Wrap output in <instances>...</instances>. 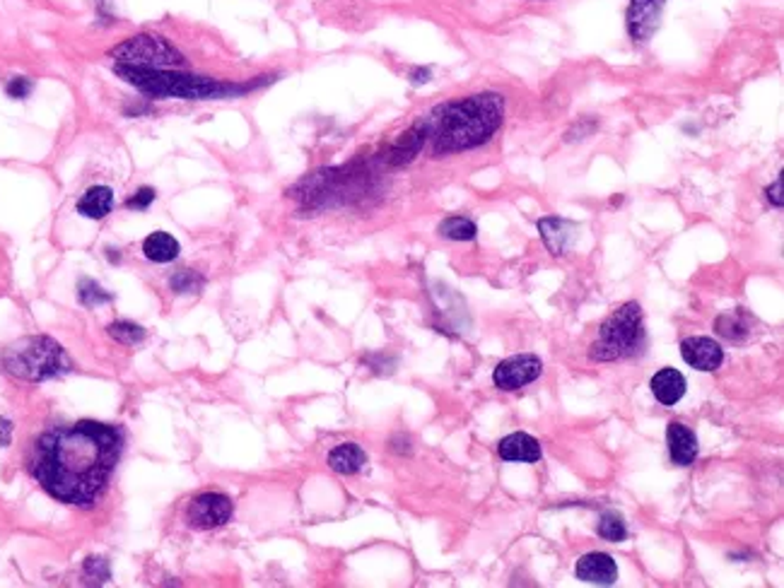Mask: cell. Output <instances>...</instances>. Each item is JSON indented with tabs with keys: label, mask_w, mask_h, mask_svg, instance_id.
I'll list each match as a JSON object with an SVG mask.
<instances>
[{
	"label": "cell",
	"mask_w": 784,
	"mask_h": 588,
	"mask_svg": "<svg viewBox=\"0 0 784 588\" xmlns=\"http://www.w3.org/2000/svg\"><path fill=\"white\" fill-rule=\"evenodd\" d=\"M179 241L167 232H152L150 237L142 241V254L155 263H169L179 256Z\"/></svg>",
	"instance_id": "ac0fdd59"
},
{
	"label": "cell",
	"mask_w": 784,
	"mask_h": 588,
	"mask_svg": "<svg viewBox=\"0 0 784 588\" xmlns=\"http://www.w3.org/2000/svg\"><path fill=\"white\" fill-rule=\"evenodd\" d=\"M644 317L637 302H627L601 324L599 338L591 343L594 362H618L634 357L644 347Z\"/></svg>",
	"instance_id": "3957f363"
},
{
	"label": "cell",
	"mask_w": 784,
	"mask_h": 588,
	"mask_svg": "<svg viewBox=\"0 0 784 588\" xmlns=\"http://www.w3.org/2000/svg\"><path fill=\"white\" fill-rule=\"evenodd\" d=\"M152 201H155V191H152V188H141L138 194L133 195L131 201H126V205L133 208V210H145Z\"/></svg>",
	"instance_id": "cb8c5ba5"
},
{
	"label": "cell",
	"mask_w": 784,
	"mask_h": 588,
	"mask_svg": "<svg viewBox=\"0 0 784 588\" xmlns=\"http://www.w3.org/2000/svg\"><path fill=\"white\" fill-rule=\"evenodd\" d=\"M367 463V456H365V451H362L357 444L353 441H348V444H341V447H335L331 454H328V466L331 470L341 475H355L360 473L362 468Z\"/></svg>",
	"instance_id": "e0dca14e"
},
{
	"label": "cell",
	"mask_w": 784,
	"mask_h": 588,
	"mask_svg": "<svg viewBox=\"0 0 784 588\" xmlns=\"http://www.w3.org/2000/svg\"><path fill=\"white\" fill-rule=\"evenodd\" d=\"M440 234L444 239H451V241H471V239H476L478 227L476 222L457 215V218H447V220L442 222Z\"/></svg>",
	"instance_id": "d6986e66"
},
{
	"label": "cell",
	"mask_w": 784,
	"mask_h": 588,
	"mask_svg": "<svg viewBox=\"0 0 784 588\" xmlns=\"http://www.w3.org/2000/svg\"><path fill=\"white\" fill-rule=\"evenodd\" d=\"M124 448L111 424L80 420L44 431L32 454V475L53 500L89 507L104 492Z\"/></svg>",
	"instance_id": "6da1fadb"
},
{
	"label": "cell",
	"mask_w": 784,
	"mask_h": 588,
	"mask_svg": "<svg viewBox=\"0 0 784 588\" xmlns=\"http://www.w3.org/2000/svg\"><path fill=\"white\" fill-rule=\"evenodd\" d=\"M109 335H111V338H116L119 343L135 345V343H141L142 338H145V331H142L141 325H135V324H114V325H109Z\"/></svg>",
	"instance_id": "44dd1931"
},
{
	"label": "cell",
	"mask_w": 784,
	"mask_h": 588,
	"mask_svg": "<svg viewBox=\"0 0 784 588\" xmlns=\"http://www.w3.org/2000/svg\"><path fill=\"white\" fill-rule=\"evenodd\" d=\"M767 198L775 202L777 208H782V176L777 179L775 186H770V188H767Z\"/></svg>",
	"instance_id": "484cf974"
},
{
	"label": "cell",
	"mask_w": 784,
	"mask_h": 588,
	"mask_svg": "<svg viewBox=\"0 0 784 588\" xmlns=\"http://www.w3.org/2000/svg\"><path fill=\"white\" fill-rule=\"evenodd\" d=\"M32 89V82L27 78H12L8 82V95L15 99H25Z\"/></svg>",
	"instance_id": "d4e9b609"
},
{
	"label": "cell",
	"mask_w": 784,
	"mask_h": 588,
	"mask_svg": "<svg viewBox=\"0 0 784 588\" xmlns=\"http://www.w3.org/2000/svg\"><path fill=\"white\" fill-rule=\"evenodd\" d=\"M503 118L504 99L495 92H483L440 106L420 123L425 135L432 138L434 157H442L485 145L500 131Z\"/></svg>",
	"instance_id": "7a4b0ae2"
},
{
	"label": "cell",
	"mask_w": 784,
	"mask_h": 588,
	"mask_svg": "<svg viewBox=\"0 0 784 588\" xmlns=\"http://www.w3.org/2000/svg\"><path fill=\"white\" fill-rule=\"evenodd\" d=\"M680 357L697 371H717L724 362L722 345L707 335H690L680 343Z\"/></svg>",
	"instance_id": "30bf717a"
},
{
	"label": "cell",
	"mask_w": 784,
	"mask_h": 588,
	"mask_svg": "<svg viewBox=\"0 0 784 588\" xmlns=\"http://www.w3.org/2000/svg\"><path fill=\"white\" fill-rule=\"evenodd\" d=\"M596 533H599V538L608 540V543H623L627 538L626 521L618 516V514H603L599 526H596Z\"/></svg>",
	"instance_id": "ffe728a7"
},
{
	"label": "cell",
	"mask_w": 784,
	"mask_h": 588,
	"mask_svg": "<svg viewBox=\"0 0 784 588\" xmlns=\"http://www.w3.org/2000/svg\"><path fill=\"white\" fill-rule=\"evenodd\" d=\"M114 210V191L106 186H92L85 194L80 195L78 212L82 218L89 220H102L109 212Z\"/></svg>",
	"instance_id": "2e32d148"
},
{
	"label": "cell",
	"mask_w": 784,
	"mask_h": 588,
	"mask_svg": "<svg viewBox=\"0 0 784 588\" xmlns=\"http://www.w3.org/2000/svg\"><path fill=\"white\" fill-rule=\"evenodd\" d=\"M649 386H652L654 398H657L664 408H673V405L679 403L680 398L686 395V377L680 374L679 369L666 367L654 374L652 381H649Z\"/></svg>",
	"instance_id": "9a60e30c"
},
{
	"label": "cell",
	"mask_w": 784,
	"mask_h": 588,
	"mask_svg": "<svg viewBox=\"0 0 784 588\" xmlns=\"http://www.w3.org/2000/svg\"><path fill=\"white\" fill-rule=\"evenodd\" d=\"M3 364L10 374H15L27 381H42V378L58 377L63 371L71 369V362L65 357V352L53 343L51 338H25L10 345L5 355H3Z\"/></svg>",
	"instance_id": "277c9868"
},
{
	"label": "cell",
	"mask_w": 784,
	"mask_h": 588,
	"mask_svg": "<svg viewBox=\"0 0 784 588\" xmlns=\"http://www.w3.org/2000/svg\"><path fill=\"white\" fill-rule=\"evenodd\" d=\"M497 454L507 463H538L543 451L536 437H531L527 431H514L497 444Z\"/></svg>",
	"instance_id": "4fadbf2b"
},
{
	"label": "cell",
	"mask_w": 784,
	"mask_h": 588,
	"mask_svg": "<svg viewBox=\"0 0 784 588\" xmlns=\"http://www.w3.org/2000/svg\"><path fill=\"white\" fill-rule=\"evenodd\" d=\"M80 299H82V304H89V307H95L99 302H109V294L102 292L95 285L92 280H82L80 282Z\"/></svg>",
	"instance_id": "603a6c76"
},
{
	"label": "cell",
	"mask_w": 784,
	"mask_h": 588,
	"mask_svg": "<svg viewBox=\"0 0 784 588\" xmlns=\"http://www.w3.org/2000/svg\"><path fill=\"white\" fill-rule=\"evenodd\" d=\"M666 0H630L627 8V34L633 42H649L659 27L661 10Z\"/></svg>",
	"instance_id": "9c48e42d"
},
{
	"label": "cell",
	"mask_w": 784,
	"mask_h": 588,
	"mask_svg": "<svg viewBox=\"0 0 784 588\" xmlns=\"http://www.w3.org/2000/svg\"><path fill=\"white\" fill-rule=\"evenodd\" d=\"M666 447H669L671 461L680 468L693 466L697 458V451H700L696 431L688 430L686 424H680L676 420L669 422V427H666Z\"/></svg>",
	"instance_id": "8fae6325"
},
{
	"label": "cell",
	"mask_w": 784,
	"mask_h": 588,
	"mask_svg": "<svg viewBox=\"0 0 784 588\" xmlns=\"http://www.w3.org/2000/svg\"><path fill=\"white\" fill-rule=\"evenodd\" d=\"M543 374V362L536 355H514L500 362L493 371V384L500 391H519Z\"/></svg>",
	"instance_id": "52a82bcc"
},
{
	"label": "cell",
	"mask_w": 784,
	"mask_h": 588,
	"mask_svg": "<svg viewBox=\"0 0 784 588\" xmlns=\"http://www.w3.org/2000/svg\"><path fill=\"white\" fill-rule=\"evenodd\" d=\"M119 75L131 80L133 85L148 89V92H158V95H169V97H215L220 95L222 88L215 85L211 80L198 78H184V75H167V73H150L148 68H131V65H119L116 68Z\"/></svg>",
	"instance_id": "5b68a950"
},
{
	"label": "cell",
	"mask_w": 784,
	"mask_h": 588,
	"mask_svg": "<svg viewBox=\"0 0 784 588\" xmlns=\"http://www.w3.org/2000/svg\"><path fill=\"white\" fill-rule=\"evenodd\" d=\"M232 501L225 494H198L191 504H188V523L198 531H211V528L225 526L232 518Z\"/></svg>",
	"instance_id": "ba28073f"
},
{
	"label": "cell",
	"mask_w": 784,
	"mask_h": 588,
	"mask_svg": "<svg viewBox=\"0 0 784 588\" xmlns=\"http://www.w3.org/2000/svg\"><path fill=\"white\" fill-rule=\"evenodd\" d=\"M203 285V278L198 272L194 271H181L174 275V280H172V287L177 292H196L201 290Z\"/></svg>",
	"instance_id": "7402d4cb"
},
{
	"label": "cell",
	"mask_w": 784,
	"mask_h": 588,
	"mask_svg": "<svg viewBox=\"0 0 784 588\" xmlns=\"http://www.w3.org/2000/svg\"><path fill=\"white\" fill-rule=\"evenodd\" d=\"M577 579L587 581V584H599V586H611L618 579V564L616 560L606 553H589L584 554L582 560L574 567Z\"/></svg>",
	"instance_id": "7c38bea8"
},
{
	"label": "cell",
	"mask_w": 784,
	"mask_h": 588,
	"mask_svg": "<svg viewBox=\"0 0 784 588\" xmlns=\"http://www.w3.org/2000/svg\"><path fill=\"white\" fill-rule=\"evenodd\" d=\"M111 56L131 68H174L184 63L179 51H174L165 39L152 34H141L131 42H124L116 46Z\"/></svg>",
	"instance_id": "8992f818"
},
{
	"label": "cell",
	"mask_w": 784,
	"mask_h": 588,
	"mask_svg": "<svg viewBox=\"0 0 784 588\" xmlns=\"http://www.w3.org/2000/svg\"><path fill=\"white\" fill-rule=\"evenodd\" d=\"M391 448H394L396 454H411V439L404 437V434H401V437H394V439H391Z\"/></svg>",
	"instance_id": "4316f807"
},
{
	"label": "cell",
	"mask_w": 784,
	"mask_h": 588,
	"mask_svg": "<svg viewBox=\"0 0 784 588\" xmlns=\"http://www.w3.org/2000/svg\"><path fill=\"white\" fill-rule=\"evenodd\" d=\"M538 232L543 237V244L553 256H565L574 244L577 227L570 220L563 218H543L538 220Z\"/></svg>",
	"instance_id": "5bb4252c"
}]
</instances>
